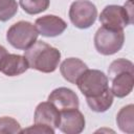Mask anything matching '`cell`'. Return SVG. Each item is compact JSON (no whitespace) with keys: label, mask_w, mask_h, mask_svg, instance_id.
I'll return each instance as SVG.
<instances>
[{"label":"cell","mask_w":134,"mask_h":134,"mask_svg":"<svg viewBox=\"0 0 134 134\" xmlns=\"http://www.w3.org/2000/svg\"><path fill=\"white\" fill-rule=\"evenodd\" d=\"M24 57L29 68L43 73L53 72L61 61L60 50L44 41H36L29 48L24 50Z\"/></svg>","instance_id":"cell-1"},{"label":"cell","mask_w":134,"mask_h":134,"mask_svg":"<svg viewBox=\"0 0 134 134\" xmlns=\"http://www.w3.org/2000/svg\"><path fill=\"white\" fill-rule=\"evenodd\" d=\"M132 8V0H129L124 6L116 4L107 5L99 15V22L109 29H124L133 23Z\"/></svg>","instance_id":"cell-2"},{"label":"cell","mask_w":134,"mask_h":134,"mask_svg":"<svg viewBox=\"0 0 134 134\" xmlns=\"http://www.w3.org/2000/svg\"><path fill=\"white\" fill-rule=\"evenodd\" d=\"M37 27L28 21H18L14 23L6 32L7 42L16 49L26 50L38 39Z\"/></svg>","instance_id":"cell-3"},{"label":"cell","mask_w":134,"mask_h":134,"mask_svg":"<svg viewBox=\"0 0 134 134\" xmlns=\"http://www.w3.org/2000/svg\"><path fill=\"white\" fill-rule=\"evenodd\" d=\"M76 85L85 97H95L109 88V79L100 70L87 69L77 79Z\"/></svg>","instance_id":"cell-4"},{"label":"cell","mask_w":134,"mask_h":134,"mask_svg":"<svg viewBox=\"0 0 134 134\" xmlns=\"http://www.w3.org/2000/svg\"><path fill=\"white\" fill-rule=\"evenodd\" d=\"M94 46L98 53L111 55L119 51L125 42L124 29H109L99 27L94 35Z\"/></svg>","instance_id":"cell-5"},{"label":"cell","mask_w":134,"mask_h":134,"mask_svg":"<svg viewBox=\"0 0 134 134\" xmlns=\"http://www.w3.org/2000/svg\"><path fill=\"white\" fill-rule=\"evenodd\" d=\"M68 15L75 27L86 29L94 24L97 17V8L89 0H75L71 3Z\"/></svg>","instance_id":"cell-6"},{"label":"cell","mask_w":134,"mask_h":134,"mask_svg":"<svg viewBox=\"0 0 134 134\" xmlns=\"http://www.w3.org/2000/svg\"><path fill=\"white\" fill-rule=\"evenodd\" d=\"M47 100L51 103L60 112L70 109H77L80 106L76 93L67 87H59L52 90L48 95Z\"/></svg>","instance_id":"cell-7"},{"label":"cell","mask_w":134,"mask_h":134,"mask_svg":"<svg viewBox=\"0 0 134 134\" xmlns=\"http://www.w3.org/2000/svg\"><path fill=\"white\" fill-rule=\"evenodd\" d=\"M86 125L83 113L77 109L61 111L59 129L65 134H79L84 131Z\"/></svg>","instance_id":"cell-8"},{"label":"cell","mask_w":134,"mask_h":134,"mask_svg":"<svg viewBox=\"0 0 134 134\" xmlns=\"http://www.w3.org/2000/svg\"><path fill=\"white\" fill-rule=\"evenodd\" d=\"M35 26L39 35L47 38L60 36L67 28V23L60 17L54 15H45L35 21Z\"/></svg>","instance_id":"cell-9"},{"label":"cell","mask_w":134,"mask_h":134,"mask_svg":"<svg viewBox=\"0 0 134 134\" xmlns=\"http://www.w3.org/2000/svg\"><path fill=\"white\" fill-rule=\"evenodd\" d=\"M61 112L48 100L40 103L35 110L34 122L51 127L52 129L59 128Z\"/></svg>","instance_id":"cell-10"},{"label":"cell","mask_w":134,"mask_h":134,"mask_svg":"<svg viewBox=\"0 0 134 134\" xmlns=\"http://www.w3.org/2000/svg\"><path fill=\"white\" fill-rule=\"evenodd\" d=\"M111 81V92L118 98L129 95L134 87V71H121L109 79Z\"/></svg>","instance_id":"cell-11"},{"label":"cell","mask_w":134,"mask_h":134,"mask_svg":"<svg viewBox=\"0 0 134 134\" xmlns=\"http://www.w3.org/2000/svg\"><path fill=\"white\" fill-rule=\"evenodd\" d=\"M28 63L24 55L7 53L0 63V71L7 76H17L28 69Z\"/></svg>","instance_id":"cell-12"},{"label":"cell","mask_w":134,"mask_h":134,"mask_svg":"<svg viewBox=\"0 0 134 134\" xmlns=\"http://www.w3.org/2000/svg\"><path fill=\"white\" fill-rule=\"evenodd\" d=\"M88 69L86 63L77 58H68L64 60L60 65V72L62 76L71 84H76L77 79L82 73Z\"/></svg>","instance_id":"cell-13"},{"label":"cell","mask_w":134,"mask_h":134,"mask_svg":"<svg viewBox=\"0 0 134 134\" xmlns=\"http://www.w3.org/2000/svg\"><path fill=\"white\" fill-rule=\"evenodd\" d=\"M116 124L120 131L128 134L134 133V106L132 104L122 107L118 111Z\"/></svg>","instance_id":"cell-14"},{"label":"cell","mask_w":134,"mask_h":134,"mask_svg":"<svg viewBox=\"0 0 134 134\" xmlns=\"http://www.w3.org/2000/svg\"><path fill=\"white\" fill-rule=\"evenodd\" d=\"M113 98L114 95L111 92V89L108 88L103 94L95 96V97H86L87 105L89 108L97 113H103L106 112L113 104Z\"/></svg>","instance_id":"cell-15"},{"label":"cell","mask_w":134,"mask_h":134,"mask_svg":"<svg viewBox=\"0 0 134 134\" xmlns=\"http://www.w3.org/2000/svg\"><path fill=\"white\" fill-rule=\"evenodd\" d=\"M19 4L26 14L37 15L49 7L50 0H19Z\"/></svg>","instance_id":"cell-16"},{"label":"cell","mask_w":134,"mask_h":134,"mask_svg":"<svg viewBox=\"0 0 134 134\" xmlns=\"http://www.w3.org/2000/svg\"><path fill=\"white\" fill-rule=\"evenodd\" d=\"M134 71V65L131 61L127 60V59H117L114 60L108 67V79L112 77L113 75H115L116 73H119L121 71Z\"/></svg>","instance_id":"cell-17"},{"label":"cell","mask_w":134,"mask_h":134,"mask_svg":"<svg viewBox=\"0 0 134 134\" xmlns=\"http://www.w3.org/2000/svg\"><path fill=\"white\" fill-rule=\"evenodd\" d=\"M18 12L16 0H0V21L5 22L12 19Z\"/></svg>","instance_id":"cell-18"},{"label":"cell","mask_w":134,"mask_h":134,"mask_svg":"<svg viewBox=\"0 0 134 134\" xmlns=\"http://www.w3.org/2000/svg\"><path fill=\"white\" fill-rule=\"evenodd\" d=\"M20 124L13 117L9 116H2L0 117V134L1 133H10L16 134L21 132Z\"/></svg>","instance_id":"cell-19"},{"label":"cell","mask_w":134,"mask_h":134,"mask_svg":"<svg viewBox=\"0 0 134 134\" xmlns=\"http://www.w3.org/2000/svg\"><path fill=\"white\" fill-rule=\"evenodd\" d=\"M20 133H38V134H54V129L48 126L35 124L26 129L21 130Z\"/></svg>","instance_id":"cell-20"},{"label":"cell","mask_w":134,"mask_h":134,"mask_svg":"<svg viewBox=\"0 0 134 134\" xmlns=\"http://www.w3.org/2000/svg\"><path fill=\"white\" fill-rule=\"evenodd\" d=\"M8 52H7V50H6V48L4 47V46H2V45H0V63H1V61H2V59L7 54Z\"/></svg>","instance_id":"cell-21"}]
</instances>
